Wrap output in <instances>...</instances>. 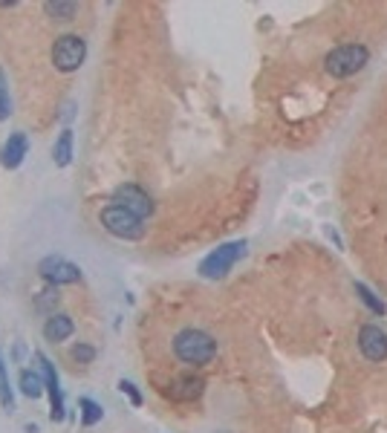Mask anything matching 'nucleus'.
<instances>
[{"label":"nucleus","instance_id":"423d86ee","mask_svg":"<svg viewBox=\"0 0 387 433\" xmlns=\"http://www.w3.org/2000/svg\"><path fill=\"white\" fill-rule=\"evenodd\" d=\"M35 358H38V367H41V376H44V387L50 393V419L52 422H64L67 419V408H64V393H61V381H58L55 364L44 352H38Z\"/></svg>","mask_w":387,"mask_h":433},{"label":"nucleus","instance_id":"dca6fc26","mask_svg":"<svg viewBox=\"0 0 387 433\" xmlns=\"http://www.w3.org/2000/svg\"><path fill=\"white\" fill-rule=\"evenodd\" d=\"M79 408H81V425H84V427H93V425H98V422L104 419L101 405H96L93 399H81Z\"/></svg>","mask_w":387,"mask_h":433},{"label":"nucleus","instance_id":"f3484780","mask_svg":"<svg viewBox=\"0 0 387 433\" xmlns=\"http://www.w3.org/2000/svg\"><path fill=\"white\" fill-rule=\"evenodd\" d=\"M12 116V96H9V79L0 69V122H6Z\"/></svg>","mask_w":387,"mask_h":433},{"label":"nucleus","instance_id":"412c9836","mask_svg":"<svg viewBox=\"0 0 387 433\" xmlns=\"http://www.w3.org/2000/svg\"><path fill=\"white\" fill-rule=\"evenodd\" d=\"M69 355H73V358L79 361V364H90V361L96 358V350H93L90 344H76V347H73V352H69Z\"/></svg>","mask_w":387,"mask_h":433},{"label":"nucleus","instance_id":"4468645a","mask_svg":"<svg viewBox=\"0 0 387 433\" xmlns=\"http://www.w3.org/2000/svg\"><path fill=\"white\" fill-rule=\"evenodd\" d=\"M52 159L58 168H67L73 162V130H61V136L55 139V148H52Z\"/></svg>","mask_w":387,"mask_h":433},{"label":"nucleus","instance_id":"f8f14e48","mask_svg":"<svg viewBox=\"0 0 387 433\" xmlns=\"http://www.w3.org/2000/svg\"><path fill=\"white\" fill-rule=\"evenodd\" d=\"M73 333H76V323H73V318L64 315V312H58V315L52 312V315L47 318V323H44V338L52 341V344L67 341Z\"/></svg>","mask_w":387,"mask_h":433},{"label":"nucleus","instance_id":"6ab92c4d","mask_svg":"<svg viewBox=\"0 0 387 433\" xmlns=\"http://www.w3.org/2000/svg\"><path fill=\"white\" fill-rule=\"evenodd\" d=\"M0 405H4L6 413L15 410V396H12V387H9V376L0 373Z\"/></svg>","mask_w":387,"mask_h":433},{"label":"nucleus","instance_id":"1a4fd4ad","mask_svg":"<svg viewBox=\"0 0 387 433\" xmlns=\"http://www.w3.org/2000/svg\"><path fill=\"white\" fill-rule=\"evenodd\" d=\"M359 350L367 361L381 364V361L387 358V333L379 327V323H364L362 333H359Z\"/></svg>","mask_w":387,"mask_h":433},{"label":"nucleus","instance_id":"7ed1b4c3","mask_svg":"<svg viewBox=\"0 0 387 433\" xmlns=\"http://www.w3.org/2000/svg\"><path fill=\"white\" fill-rule=\"evenodd\" d=\"M101 226L119 240H142L148 234V226L142 216H136L127 208L113 205V202L101 208Z\"/></svg>","mask_w":387,"mask_h":433},{"label":"nucleus","instance_id":"aec40b11","mask_svg":"<svg viewBox=\"0 0 387 433\" xmlns=\"http://www.w3.org/2000/svg\"><path fill=\"white\" fill-rule=\"evenodd\" d=\"M119 390H122V393L127 396V399H130V405H133V408H142V402H145V399H142V393H139V387H136L133 381L122 379V381H119Z\"/></svg>","mask_w":387,"mask_h":433},{"label":"nucleus","instance_id":"39448f33","mask_svg":"<svg viewBox=\"0 0 387 433\" xmlns=\"http://www.w3.org/2000/svg\"><path fill=\"white\" fill-rule=\"evenodd\" d=\"M87 58V44L81 35H61L52 44V67L58 72H76Z\"/></svg>","mask_w":387,"mask_h":433},{"label":"nucleus","instance_id":"4be33fe9","mask_svg":"<svg viewBox=\"0 0 387 433\" xmlns=\"http://www.w3.org/2000/svg\"><path fill=\"white\" fill-rule=\"evenodd\" d=\"M0 373H6V364H4V355H0Z\"/></svg>","mask_w":387,"mask_h":433},{"label":"nucleus","instance_id":"6e6552de","mask_svg":"<svg viewBox=\"0 0 387 433\" xmlns=\"http://www.w3.org/2000/svg\"><path fill=\"white\" fill-rule=\"evenodd\" d=\"M113 205L127 208L130 214L142 216V220H148V216L154 214V200L142 188H139V185H119L113 191Z\"/></svg>","mask_w":387,"mask_h":433},{"label":"nucleus","instance_id":"0eeeda50","mask_svg":"<svg viewBox=\"0 0 387 433\" xmlns=\"http://www.w3.org/2000/svg\"><path fill=\"white\" fill-rule=\"evenodd\" d=\"M38 275H41L47 283H52V286L79 283V280H81V269H79L76 263H69V260H64V258H55V255L44 258V260L38 263Z\"/></svg>","mask_w":387,"mask_h":433},{"label":"nucleus","instance_id":"f257e3e1","mask_svg":"<svg viewBox=\"0 0 387 433\" xmlns=\"http://www.w3.org/2000/svg\"><path fill=\"white\" fill-rule=\"evenodd\" d=\"M173 355L188 367H205L217 355V341L205 330L188 327V330H180L177 335H173Z\"/></svg>","mask_w":387,"mask_h":433},{"label":"nucleus","instance_id":"9b49d317","mask_svg":"<svg viewBox=\"0 0 387 433\" xmlns=\"http://www.w3.org/2000/svg\"><path fill=\"white\" fill-rule=\"evenodd\" d=\"M202 390H205V381L200 376L188 373V376L173 379L168 393H171V399H177V402H194V399H200V396H202Z\"/></svg>","mask_w":387,"mask_h":433},{"label":"nucleus","instance_id":"ddd939ff","mask_svg":"<svg viewBox=\"0 0 387 433\" xmlns=\"http://www.w3.org/2000/svg\"><path fill=\"white\" fill-rule=\"evenodd\" d=\"M18 384H21V393L26 396V399H32V402H35V399H41V396L47 393L41 370H21Z\"/></svg>","mask_w":387,"mask_h":433},{"label":"nucleus","instance_id":"2eb2a0df","mask_svg":"<svg viewBox=\"0 0 387 433\" xmlns=\"http://www.w3.org/2000/svg\"><path fill=\"white\" fill-rule=\"evenodd\" d=\"M44 12L52 15L55 21H73L79 15V4H64V0H58V4H44Z\"/></svg>","mask_w":387,"mask_h":433},{"label":"nucleus","instance_id":"20e7f679","mask_svg":"<svg viewBox=\"0 0 387 433\" xmlns=\"http://www.w3.org/2000/svg\"><path fill=\"white\" fill-rule=\"evenodd\" d=\"M243 255H246V240H234V243H226V246L214 248L200 263V277H205V280H220V277H226Z\"/></svg>","mask_w":387,"mask_h":433},{"label":"nucleus","instance_id":"9d476101","mask_svg":"<svg viewBox=\"0 0 387 433\" xmlns=\"http://www.w3.org/2000/svg\"><path fill=\"white\" fill-rule=\"evenodd\" d=\"M26 154H29V139H26V133L18 130L4 142V148H0V165H4L6 171H15V168L23 165Z\"/></svg>","mask_w":387,"mask_h":433},{"label":"nucleus","instance_id":"a211bd4d","mask_svg":"<svg viewBox=\"0 0 387 433\" xmlns=\"http://www.w3.org/2000/svg\"><path fill=\"white\" fill-rule=\"evenodd\" d=\"M356 292H359V298L370 306V312H376V315H384L387 312V306H384V301L381 298H376L373 292H370V289L364 286V283H356Z\"/></svg>","mask_w":387,"mask_h":433},{"label":"nucleus","instance_id":"f03ea898","mask_svg":"<svg viewBox=\"0 0 387 433\" xmlns=\"http://www.w3.org/2000/svg\"><path fill=\"white\" fill-rule=\"evenodd\" d=\"M367 61H370V50L364 44H344V47H335L333 52H327L324 69L333 79H350V76H356L359 69H364Z\"/></svg>","mask_w":387,"mask_h":433}]
</instances>
